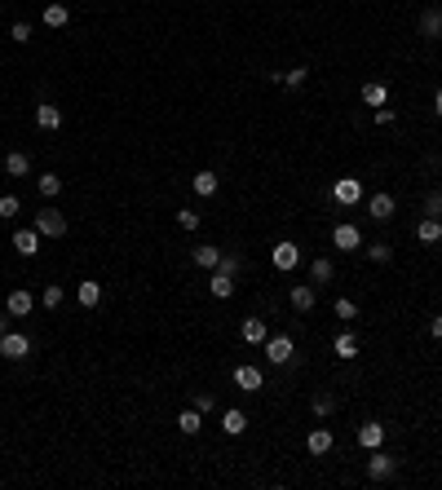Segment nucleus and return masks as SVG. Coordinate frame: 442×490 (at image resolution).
I'll return each mask as SVG.
<instances>
[{
    "instance_id": "2eb2a0df",
    "label": "nucleus",
    "mask_w": 442,
    "mask_h": 490,
    "mask_svg": "<svg viewBox=\"0 0 442 490\" xmlns=\"http://www.w3.org/2000/svg\"><path fill=\"white\" fill-rule=\"evenodd\" d=\"M5 309H9V314H14V318H27L31 309H35V296H31L27 288H18V292H9V301H5Z\"/></svg>"
},
{
    "instance_id": "a211bd4d",
    "label": "nucleus",
    "mask_w": 442,
    "mask_h": 490,
    "mask_svg": "<svg viewBox=\"0 0 442 490\" xmlns=\"http://www.w3.org/2000/svg\"><path fill=\"white\" fill-rule=\"evenodd\" d=\"M190 186H195V195H199V199H212V195H217V186H221V177L212 173V168H199Z\"/></svg>"
},
{
    "instance_id": "4c0bfd02",
    "label": "nucleus",
    "mask_w": 442,
    "mask_h": 490,
    "mask_svg": "<svg viewBox=\"0 0 442 490\" xmlns=\"http://www.w3.org/2000/svg\"><path fill=\"white\" fill-rule=\"evenodd\" d=\"M9 40H14V44H27V40H31V22H14V27H9Z\"/></svg>"
},
{
    "instance_id": "412c9836",
    "label": "nucleus",
    "mask_w": 442,
    "mask_h": 490,
    "mask_svg": "<svg viewBox=\"0 0 442 490\" xmlns=\"http://www.w3.org/2000/svg\"><path fill=\"white\" fill-rule=\"evenodd\" d=\"M208 292L217 296V301H230V296H235V274H221V270H212V279H208Z\"/></svg>"
},
{
    "instance_id": "6ab92c4d",
    "label": "nucleus",
    "mask_w": 442,
    "mask_h": 490,
    "mask_svg": "<svg viewBox=\"0 0 442 490\" xmlns=\"http://www.w3.org/2000/svg\"><path fill=\"white\" fill-rule=\"evenodd\" d=\"M337 279V265H332L328 256H318V261H309V283L314 288H328V283Z\"/></svg>"
},
{
    "instance_id": "0eeeda50",
    "label": "nucleus",
    "mask_w": 442,
    "mask_h": 490,
    "mask_svg": "<svg viewBox=\"0 0 442 490\" xmlns=\"http://www.w3.org/2000/svg\"><path fill=\"white\" fill-rule=\"evenodd\" d=\"M332 247H341V252H358V247H363V230L350 225V221H341L337 230H332Z\"/></svg>"
},
{
    "instance_id": "ddd939ff",
    "label": "nucleus",
    "mask_w": 442,
    "mask_h": 490,
    "mask_svg": "<svg viewBox=\"0 0 442 490\" xmlns=\"http://www.w3.org/2000/svg\"><path fill=\"white\" fill-rule=\"evenodd\" d=\"M332 441H337V437H332V428H328V424H318V428H309L305 450H309V455H328V450H332Z\"/></svg>"
},
{
    "instance_id": "f3484780",
    "label": "nucleus",
    "mask_w": 442,
    "mask_h": 490,
    "mask_svg": "<svg viewBox=\"0 0 442 490\" xmlns=\"http://www.w3.org/2000/svg\"><path fill=\"white\" fill-rule=\"evenodd\" d=\"M239 336H244L248 344H266V340H270V327H266V318H244Z\"/></svg>"
},
{
    "instance_id": "7ed1b4c3",
    "label": "nucleus",
    "mask_w": 442,
    "mask_h": 490,
    "mask_svg": "<svg viewBox=\"0 0 442 490\" xmlns=\"http://www.w3.org/2000/svg\"><path fill=\"white\" fill-rule=\"evenodd\" d=\"M398 473V460L389 455V450H372V460H367V477H372V482H389V477Z\"/></svg>"
},
{
    "instance_id": "f257e3e1",
    "label": "nucleus",
    "mask_w": 442,
    "mask_h": 490,
    "mask_svg": "<svg viewBox=\"0 0 442 490\" xmlns=\"http://www.w3.org/2000/svg\"><path fill=\"white\" fill-rule=\"evenodd\" d=\"M266 358H270L274 367H296V344H292V336H283V331H279V336H270L266 340Z\"/></svg>"
},
{
    "instance_id": "e433bc0d",
    "label": "nucleus",
    "mask_w": 442,
    "mask_h": 490,
    "mask_svg": "<svg viewBox=\"0 0 442 490\" xmlns=\"http://www.w3.org/2000/svg\"><path fill=\"white\" fill-rule=\"evenodd\" d=\"M221 274H239V270H244V256H239V252H221V265H217Z\"/></svg>"
},
{
    "instance_id": "a18cd8bd",
    "label": "nucleus",
    "mask_w": 442,
    "mask_h": 490,
    "mask_svg": "<svg viewBox=\"0 0 442 490\" xmlns=\"http://www.w3.org/2000/svg\"><path fill=\"white\" fill-rule=\"evenodd\" d=\"M5 331H9V309H5V314H0V336H5Z\"/></svg>"
},
{
    "instance_id": "39448f33",
    "label": "nucleus",
    "mask_w": 442,
    "mask_h": 490,
    "mask_svg": "<svg viewBox=\"0 0 442 490\" xmlns=\"http://www.w3.org/2000/svg\"><path fill=\"white\" fill-rule=\"evenodd\" d=\"M393 212H398V199H393L389 190H380V195L367 199V217H372V221L385 225V221H393Z\"/></svg>"
},
{
    "instance_id": "7c9ffc66",
    "label": "nucleus",
    "mask_w": 442,
    "mask_h": 490,
    "mask_svg": "<svg viewBox=\"0 0 442 490\" xmlns=\"http://www.w3.org/2000/svg\"><path fill=\"white\" fill-rule=\"evenodd\" d=\"M309 411H314V415H318V420H328V415H332V411H337V398H332V393H318V398H314V402H309Z\"/></svg>"
},
{
    "instance_id": "5701e85b",
    "label": "nucleus",
    "mask_w": 442,
    "mask_h": 490,
    "mask_svg": "<svg viewBox=\"0 0 442 490\" xmlns=\"http://www.w3.org/2000/svg\"><path fill=\"white\" fill-rule=\"evenodd\" d=\"M177 428H182L186 437H195L199 428H204V411H199V406H190V411H182V415H177Z\"/></svg>"
},
{
    "instance_id": "49530a36",
    "label": "nucleus",
    "mask_w": 442,
    "mask_h": 490,
    "mask_svg": "<svg viewBox=\"0 0 442 490\" xmlns=\"http://www.w3.org/2000/svg\"><path fill=\"white\" fill-rule=\"evenodd\" d=\"M438 44H442V31H438Z\"/></svg>"
},
{
    "instance_id": "ea45409f",
    "label": "nucleus",
    "mask_w": 442,
    "mask_h": 490,
    "mask_svg": "<svg viewBox=\"0 0 442 490\" xmlns=\"http://www.w3.org/2000/svg\"><path fill=\"white\" fill-rule=\"evenodd\" d=\"M425 217H438L442 221V190H434V195L425 199Z\"/></svg>"
},
{
    "instance_id": "aec40b11",
    "label": "nucleus",
    "mask_w": 442,
    "mask_h": 490,
    "mask_svg": "<svg viewBox=\"0 0 442 490\" xmlns=\"http://www.w3.org/2000/svg\"><path fill=\"white\" fill-rule=\"evenodd\" d=\"M416 238H420V243H429V247H438V243H442V221H438V217H420V225H416Z\"/></svg>"
},
{
    "instance_id": "c03bdc74",
    "label": "nucleus",
    "mask_w": 442,
    "mask_h": 490,
    "mask_svg": "<svg viewBox=\"0 0 442 490\" xmlns=\"http://www.w3.org/2000/svg\"><path fill=\"white\" fill-rule=\"evenodd\" d=\"M434 115H442V89L434 93Z\"/></svg>"
},
{
    "instance_id": "20e7f679",
    "label": "nucleus",
    "mask_w": 442,
    "mask_h": 490,
    "mask_svg": "<svg viewBox=\"0 0 442 490\" xmlns=\"http://www.w3.org/2000/svg\"><path fill=\"white\" fill-rule=\"evenodd\" d=\"M270 261H274V270L292 274L296 265H301V247H296L292 238H283V243H274V252H270Z\"/></svg>"
},
{
    "instance_id": "dca6fc26",
    "label": "nucleus",
    "mask_w": 442,
    "mask_h": 490,
    "mask_svg": "<svg viewBox=\"0 0 442 490\" xmlns=\"http://www.w3.org/2000/svg\"><path fill=\"white\" fill-rule=\"evenodd\" d=\"M380 441H385V424H376V420L358 424V446H363V450H376Z\"/></svg>"
},
{
    "instance_id": "473e14b6",
    "label": "nucleus",
    "mask_w": 442,
    "mask_h": 490,
    "mask_svg": "<svg viewBox=\"0 0 442 490\" xmlns=\"http://www.w3.org/2000/svg\"><path fill=\"white\" fill-rule=\"evenodd\" d=\"M305 76H309V67H292V71H283V76H279V85L301 89V85H305Z\"/></svg>"
},
{
    "instance_id": "9b49d317",
    "label": "nucleus",
    "mask_w": 442,
    "mask_h": 490,
    "mask_svg": "<svg viewBox=\"0 0 442 490\" xmlns=\"http://www.w3.org/2000/svg\"><path fill=\"white\" fill-rule=\"evenodd\" d=\"M35 128H40V133H58V128H62V111H58L53 102H40L35 106Z\"/></svg>"
},
{
    "instance_id": "f8f14e48",
    "label": "nucleus",
    "mask_w": 442,
    "mask_h": 490,
    "mask_svg": "<svg viewBox=\"0 0 442 490\" xmlns=\"http://www.w3.org/2000/svg\"><path fill=\"white\" fill-rule=\"evenodd\" d=\"M40 243H44V238H40L35 225H31V230H14V252L18 256H35V252H40Z\"/></svg>"
},
{
    "instance_id": "c85d7f7f",
    "label": "nucleus",
    "mask_w": 442,
    "mask_h": 490,
    "mask_svg": "<svg viewBox=\"0 0 442 490\" xmlns=\"http://www.w3.org/2000/svg\"><path fill=\"white\" fill-rule=\"evenodd\" d=\"M367 261L389 265V261H393V243H385V238H372V243H367Z\"/></svg>"
},
{
    "instance_id": "c756f323",
    "label": "nucleus",
    "mask_w": 442,
    "mask_h": 490,
    "mask_svg": "<svg viewBox=\"0 0 442 490\" xmlns=\"http://www.w3.org/2000/svg\"><path fill=\"white\" fill-rule=\"evenodd\" d=\"M76 296H80V309H98V301H102V283H93V279L80 283Z\"/></svg>"
},
{
    "instance_id": "bb28decb",
    "label": "nucleus",
    "mask_w": 442,
    "mask_h": 490,
    "mask_svg": "<svg viewBox=\"0 0 442 490\" xmlns=\"http://www.w3.org/2000/svg\"><path fill=\"white\" fill-rule=\"evenodd\" d=\"M71 22V9L62 0H53V5H44V27H67Z\"/></svg>"
},
{
    "instance_id": "a19ab883",
    "label": "nucleus",
    "mask_w": 442,
    "mask_h": 490,
    "mask_svg": "<svg viewBox=\"0 0 442 490\" xmlns=\"http://www.w3.org/2000/svg\"><path fill=\"white\" fill-rule=\"evenodd\" d=\"M393 119H398V115H393V106H376V124H380V128H389Z\"/></svg>"
},
{
    "instance_id": "9d476101",
    "label": "nucleus",
    "mask_w": 442,
    "mask_h": 490,
    "mask_svg": "<svg viewBox=\"0 0 442 490\" xmlns=\"http://www.w3.org/2000/svg\"><path fill=\"white\" fill-rule=\"evenodd\" d=\"M288 301H292V309H296V314H309V309L318 305V288H314V283H292Z\"/></svg>"
},
{
    "instance_id": "37998d69",
    "label": "nucleus",
    "mask_w": 442,
    "mask_h": 490,
    "mask_svg": "<svg viewBox=\"0 0 442 490\" xmlns=\"http://www.w3.org/2000/svg\"><path fill=\"white\" fill-rule=\"evenodd\" d=\"M429 336H434V340H442V314H434V318H429Z\"/></svg>"
},
{
    "instance_id": "b1692460",
    "label": "nucleus",
    "mask_w": 442,
    "mask_h": 490,
    "mask_svg": "<svg viewBox=\"0 0 442 490\" xmlns=\"http://www.w3.org/2000/svg\"><path fill=\"white\" fill-rule=\"evenodd\" d=\"M438 31H442V9L434 5V9H425V14H420V35H425V40H438Z\"/></svg>"
},
{
    "instance_id": "1a4fd4ad",
    "label": "nucleus",
    "mask_w": 442,
    "mask_h": 490,
    "mask_svg": "<svg viewBox=\"0 0 442 490\" xmlns=\"http://www.w3.org/2000/svg\"><path fill=\"white\" fill-rule=\"evenodd\" d=\"M332 199H337L341 208H354V203L363 199V182H358V177H341V182L332 186Z\"/></svg>"
},
{
    "instance_id": "a878e982",
    "label": "nucleus",
    "mask_w": 442,
    "mask_h": 490,
    "mask_svg": "<svg viewBox=\"0 0 442 490\" xmlns=\"http://www.w3.org/2000/svg\"><path fill=\"white\" fill-rule=\"evenodd\" d=\"M27 173H31V159L22 150H9L5 155V177H27Z\"/></svg>"
},
{
    "instance_id": "cd10ccee",
    "label": "nucleus",
    "mask_w": 442,
    "mask_h": 490,
    "mask_svg": "<svg viewBox=\"0 0 442 490\" xmlns=\"http://www.w3.org/2000/svg\"><path fill=\"white\" fill-rule=\"evenodd\" d=\"M35 190H40V199H58V195H62V177H58V173L35 177Z\"/></svg>"
},
{
    "instance_id": "f03ea898",
    "label": "nucleus",
    "mask_w": 442,
    "mask_h": 490,
    "mask_svg": "<svg viewBox=\"0 0 442 490\" xmlns=\"http://www.w3.org/2000/svg\"><path fill=\"white\" fill-rule=\"evenodd\" d=\"M35 230H40V238H62L67 234V217L58 208H40L35 212Z\"/></svg>"
},
{
    "instance_id": "79ce46f5",
    "label": "nucleus",
    "mask_w": 442,
    "mask_h": 490,
    "mask_svg": "<svg viewBox=\"0 0 442 490\" xmlns=\"http://www.w3.org/2000/svg\"><path fill=\"white\" fill-rule=\"evenodd\" d=\"M195 406H199V411H212V406H217V398H212V393H195Z\"/></svg>"
},
{
    "instance_id": "2f4dec72",
    "label": "nucleus",
    "mask_w": 442,
    "mask_h": 490,
    "mask_svg": "<svg viewBox=\"0 0 442 490\" xmlns=\"http://www.w3.org/2000/svg\"><path fill=\"white\" fill-rule=\"evenodd\" d=\"M62 301H67V292L58 288V283H49V288L40 292V305H44V309H58V305H62Z\"/></svg>"
},
{
    "instance_id": "4be33fe9",
    "label": "nucleus",
    "mask_w": 442,
    "mask_h": 490,
    "mask_svg": "<svg viewBox=\"0 0 442 490\" xmlns=\"http://www.w3.org/2000/svg\"><path fill=\"white\" fill-rule=\"evenodd\" d=\"M221 428H226V437H239L248 428V415L239 406H230V411H221Z\"/></svg>"
},
{
    "instance_id": "c9c22d12",
    "label": "nucleus",
    "mask_w": 442,
    "mask_h": 490,
    "mask_svg": "<svg viewBox=\"0 0 442 490\" xmlns=\"http://www.w3.org/2000/svg\"><path fill=\"white\" fill-rule=\"evenodd\" d=\"M332 314H337V318H345V322H350V318H358V305L350 301V296H341V301H337V305H332Z\"/></svg>"
},
{
    "instance_id": "393cba45",
    "label": "nucleus",
    "mask_w": 442,
    "mask_h": 490,
    "mask_svg": "<svg viewBox=\"0 0 442 490\" xmlns=\"http://www.w3.org/2000/svg\"><path fill=\"white\" fill-rule=\"evenodd\" d=\"M195 265L217 270V265H221V247H217V243H199V247H195Z\"/></svg>"
},
{
    "instance_id": "423d86ee",
    "label": "nucleus",
    "mask_w": 442,
    "mask_h": 490,
    "mask_svg": "<svg viewBox=\"0 0 442 490\" xmlns=\"http://www.w3.org/2000/svg\"><path fill=\"white\" fill-rule=\"evenodd\" d=\"M0 353H5L9 362H22V358L31 353V336H22V331H5V336H0Z\"/></svg>"
},
{
    "instance_id": "6e6552de",
    "label": "nucleus",
    "mask_w": 442,
    "mask_h": 490,
    "mask_svg": "<svg viewBox=\"0 0 442 490\" xmlns=\"http://www.w3.org/2000/svg\"><path fill=\"white\" fill-rule=\"evenodd\" d=\"M235 385L244 393H261V389H266V371L253 367V362H244V367H235Z\"/></svg>"
},
{
    "instance_id": "58836bf2",
    "label": "nucleus",
    "mask_w": 442,
    "mask_h": 490,
    "mask_svg": "<svg viewBox=\"0 0 442 490\" xmlns=\"http://www.w3.org/2000/svg\"><path fill=\"white\" fill-rule=\"evenodd\" d=\"M177 225H182V230H199V212L195 208H182V212H177Z\"/></svg>"
},
{
    "instance_id": "4468645a",
    "label": "nucleus",
    "mask_w": 442,
    "mask_h": 490,
    "mask_svg": "<svg viewBox=\"0 0 442 490\" xmlns=\"http://www.w3.org/2000/svg\"><path fill=\"white\" fill-rule=\"evenodd\" d=\"M358 349H363V340H358L354 331H341V336L332 340V353H337L341 362H350V358H358Z\"/></svg>"
},
{
    "instance_id": "f704fd0d",
    "label": "nucleus",
    "mask_w": 442,
    "mask_h": 490,
    "mask_svg": "<svg viewBox=\"0 0 442 490\" xmlns=\"http://www.w3.org/2000/svg\"><path fill=\"white\" fill-rule=\"evenodd\" d=\"M18 212H22V203H18V195H0V217H5V221H14Z\"/></svg>"
},
{
    "instance_id": "72a5a7b5",
    "label": "nucleus",
    "mask_w": 442,
    "mask_h": 490,
    "mask_svg": "<svg viewBox=\"0 0 442 490\" xmlns=\"http://www.w3.org/2000/svg\"><path fill=\"white\" fill-rule=\"evenodd\" d=\"M385 98H389L385 85H363V102L367 106H385Z\"/></svg>"
}]
</instances>
